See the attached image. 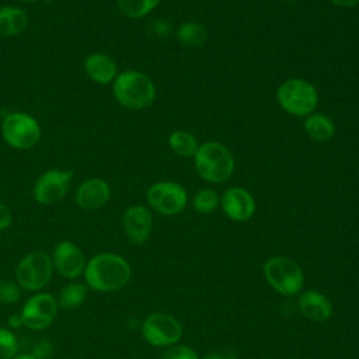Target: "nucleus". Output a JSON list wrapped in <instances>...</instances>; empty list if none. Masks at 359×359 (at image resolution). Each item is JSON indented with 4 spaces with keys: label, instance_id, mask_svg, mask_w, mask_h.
Instances as JSON below:
<instances>
[{
    "label": "nucleus",
    "instance_id": "f257e3e1",
    "mask_svg": "<svg viewBox=\"0 0 359 359\" xmlns=\"http://www.w3.org/2000/svg\"><path fill=\"white\" fill-rule=\"evenodd\" d=\"M84 279L90 289L97 292H115L122 289L130 279L128 261L112 252H101L86 264Z\"/></svg>",
    "mask_w": 359,
    "mask_h": 359
},
{
    "label": "nucleus",
    "instance_id": "f03ea898",
    "mask_svg": "<svg viewBox=\"0 0 359 359\" xmlns=\"http://www.w3.org/2000/svg\"><path fill=\"white\" fill-rule=\"evenodd\" d=\"M115 100L130 111H140L151 107L156 100V87L149 76L137 70L118 73L112 81Z\"/></svg>",
    "mask_w": 359,
    "mask_h": 359
},
{
    "label": "nucleus",
    "instance_id": "7ed1b4c3",
    "mask_svg": "<svg viewBox=\"0 0 359 359\" xmlns=\"http://www.w3.org/2000/svg\"><path fill=\"white\" fill-rule=\"evenodd\" d=\"M194 163L199 177L212 184L227 181L234 171V157L231 151L219 142H205L199 144L194 156Z\"/></svg>",
    "mask_w": 359,
    "mask_h": 359
},
{
    "label": "nucleus",
    "instance_id": "20e7f679",
    "mask_svg": "<svg viewBox=\"0 0 359 359\" xmlns=\"http://www.w3.org/2000/svg\"><path fill=\"white\" fill-rule=\"evenodd\" d=\"M278 104L283 111L294 116H307L313 114L318 104L316 87L304 79H289L276 90Z\"/></svg>",
    "mask_w": 359,
    "mask_h": 359
},
{
    "label": "nucleus",
    "instance_id": "39448f33",
    "mask_svg": "<svg viewBox=\"0 0 359 359\" xmlns=\"http://www.w3.org/2000/svg\"><path fill=\"white\" fill-rule=\"evenodd\" d=\"M264 276L269 286L283 296H296L304 285V275L300 265L283 255L271 257L265 261Z\"/></svg>",
    "mask_w": 359,
    "mask_h": 359
},
{
    "label": "nucleus",
    "instance_id": "423d86ee",
    "mask_svg": "<svg viewBox=\"0 0 359 359\" xmlns=\"http://www.w3.org/2000/svg\"><path fill=\"white\" fill-rule=\"evenodd\" d=\"M1 136L13 149L28 150L39 142L41 126L29 114L10 112L1 122Z\"/></svg>",
    "mask_w": 359,
    "mask_h": 359
},
{
    "label": "nucleus",
    "instance_id": "0eeeda50",
    "mask_svg": "<svg viewBox=\"0 0 359 359\" xmlns=\"http://www.w3.org/2000/svg\"><path fill=\"white\" fill-rule=\"evenodd\" d=\"M53 273L52 258L43 251H34L27 254L17 265L15 278L18 286L25 290L36 292L43 289Z\"/></svg>",
    "mask_w": 359,
    "mask_h": 359
},
{
    "label": "nucleus",
    "instance_id": "6e6552de",
    "mask_svg": "<svg viewBox=\"0 0 359 359\" xmlns=\"http://www.w3.org/2000/svg\"><path fill=\"white\" fill-rule=\"evenodd\" d=\"M146 199L149 206L157 213L174 216L185 209L188 195L182 185L172 181H160L147 189Z\"/></svg>",
    "mask_w": 359,
    "mask_h": 359
},
{
    "label": "nucleus",
    "instance_id": "1a4fd4ad",
    "mask_svg": "<svg viewBox=\"0 0 359 359\" xmlns=\"http://www.w3.org/2000/svg\"><path fill=\"white\" fill-rule=\"evenodd\" d=\"M142 335L151 346H172L182 337V325L171 314L151 313L142 324Z\"/></svg>",
    "mask_w": 359,
    "mask_h": 359
},
{
    "label": "nucleus",
    "instance_id": "9d476101",
    "mask_svg": "<svg viewBox=\"0 0 359 359\" xmlns=\"http://www.w3.org/2000/svg\"><path fill=\"white\" fill-rule=\"evenodd\" d=\"M57 302L52 294H34L21 309L20 317L22 320V325L34 331L45 330L55 321L57 316Z\"/></svg>",
    "mask_w": 359,
    "mask_h": 359
},
{
    "label": "nucleus",
    "instance_id": "9b49d317",
    "mask_svg": "<svg viewBox=\"0 0 359 359\" xmlns=\"http://www.w3.org/2000/svg\"><path fill=\"white\" fill-rule=\"evenodd\" d=\"M74 174L72 170H48L35 182L32 195L41 205H52L65 198Z\"/></svg>",
    "mask_w": 359,
    "mask_h": 359
},
{
    "label": "nucleus",
    "instance_id": "f8f14e48",
    "mask_svg": "<svg viewBox=\"0 0 359 359\" xmlns=\"http://www.w3.org/2000/svg\"><path fill=\"white\" fill-rule=\"evenodd\" d=\"M53 269L67 279H76L86 269V258L83 251L72 241H59L52 252Z\"/></svg>",
    "mask_w": 359,
    "mask_h": 359
},
{
    "label": "nucleus",
    "instance_id": "ddd939ff",
    "mask_svg": "<svg viewBox=\"0 0 359 359\" xmlns=\"http://www.w3.org/2000/svg\"><path fill=\"white\" fill-rule=\"evenodd\" d=\"M122 227L132 244L146 243L153 229L151 212L143 205L129 206L122 215Z\"/></svg>",
    "mask_w": 359,
    "mask_h": 359
},
{
    "label": "nucleus",
    "instance_id": "4468645a",
    "mask_svg": "<svg viewBox=\"0 0 359 359\" xmlns=\"http://www.w3.org/2000/svg\"><path fill=\"white\" fill-rule=\"evenodd\" d=\"M220 205L224 215L234 222H247L255 212V201L252 195L240 187L226 189L220 198Z\"/></svg>",
    "mask_w": 359,
    "mask_h": 359
},
{
    "label": "nucleus",
    "instance_id": "2eb2a0df",
    "mask_svg": "<svg viewBox=\"0 0 359 359\" xmlns=\"http://www.w3.org/2000/svg\"><path fill=\"white\" fill-rule=\"evenodd\" d=\"M111 188L105 180L90 178L81 182L76 191L74 202L84 210H98L108 203Z\"/></svg>",
    "mask_w": 359,
    "mask_h": 359
},
{
    "label": "nucleus",
    "instance_id": "dca6fc26",
    "mask_svg": "<svg viewBox=\"0 0 359 359\" xmlns=\"http://www.w3.org/2000/svg\"><path fill=\"white\" fill-rule=\"evenodd\" d=\"M300 313L316 323L327 321L332 314V304L330 299L318 290H306L299 296Z\"/></svg>",
    "mask_w": 359,
    "mask_h": 359
},
{
    "label": "nucleus",
    "instance_id": "f3484780",
    "mask_svg": "<svg viewBox=\"0 0 359 359\" xmlns=\"http://www.w3.org/2000/svg\"><path fill=\"white\" fill-rule=\"evenodd\" d=\"M86 74L97 84H109L118 76V67L112 57L104 53H91L84 60Z\"/></svg>",
    "mask_w": 359,
    "mask_h": 359
},
{
    "label": "nucleus",
    "instance_id": "a211bd4d",
    "mask_svg": "<svg viewBox=\"0 0 359 359\" xmlns=\"http://www.w3.org/2000/svg\"><path fill=\"white\" fill-rule=\"evenodd\" d=\"M28 25L27 13L20 7H0V35L14 36L25 31Z\"/></svg>",
    "mask_w": 359,
    "mask_h": 359
},
{
    "label": "nucleus",
    "instance_id": "6ab92c4d",
    "mask_svg": "<svg viewBox=\"0 0 359 359\" xmlns=\"http://www.w3.org/2000/svg\"><path fill=\"white\" fill-rule=\"evenodd\" d=\"M304 132L314 142H327L335 133V125L332 119L324 114H310L303 123Z\"/></svg>",
    "mask_w": 359,
    "mask_h": 359
},
{
    "label": "nucleus",
    "instance_id": "aec40b11",
    "mask_svg": "<svg viewBox=\"0 0 359 359\" xmlns=\"http://www.w3.org/2000/svg\"><path fill=\"white\" fill-rule=\"evenodd\" d=\"M87 297V286L80 282L67 283L59 293L57 306L63 310H74L80 307Z\"/></svg>",
    "mask_w": 359,
    "mask_h": 359
},
{
    "label": "nucleus",
    "instance_id": "412c9836",
    "mask_svg": "<svg viewBox=\"0 0 359 359\" xmlns=\"http://www.w3.org/2000/svg\"><path fill=\"white\" fill-rule=\"evenodd\" d=\"M177 39L180 43L189 46V48H198L202 46L208 39V32L203 25L198 22H184L177 29Z\"/></svg>",
    "mask_w": 359,
    "mask_h": 359
},
{
    "label": "nucleus",
    "instance_id": "4be33fe9",
    "mask_svg": "<svg viewBox=\"0 0 359 359\" xmlns=\"http://www.w3.org/2000/svg\"><path fill=\"white\" fill-rule=\"evenodd\" d=\"M170 149L181 157H194L199 144L196 137L185 130H175L168 137Z\"/></svg>",
    "mask_w": 359,
    "mask_h": 359
},
{
    "label": "nucleus",
    "instance_id": "5701e85b",
    "mask_svg": "<svg viewBox=\"0 0 359 359\" xmlns=\"http://www.w3.org/2000/svg\"><path fill=\"white\" fill-rule=\"evenodd\" d=\"M160 0H116L118 8L129 18H142L157 7Z\"/></svg>",
    "mask_w": 359,
    "mask_h": 359
},
{
    "label": "nucleus",
    "instance_id": "b1692460",
    "mask_svg": "<svg viewBox=\"0 0 359 359\" xmlns=\"http://www.w3.org/2000/svg\"><path fill=\"white\" fill-rule=\"evenodd\" d=\"M220 203V198L219 194L210 188H205L201 189L199 192L195 194L194 199H192V205L194 209L202 215L206 213H212Z\"/></svg>",
    "mask_w": 359,
    "mask_h": 359
},
{
    "label": "nucleus",
    "instance_id": "393cba45",
    "mask_svg": "<svg viewBox=\"0 0 359 359\" xmlns=\"http://www.w3.org/2000/svg\"><path fill=\"white\" fill-rule=\"evenodd\" d=\"M18 342L15 335L7 330L0 327V359H13L17 356Z\"/></svg>",
    "mask_w": 359,
    "mask_h": 359
},
{
    "label": "nucleus",
    "instance_id": "a878e982",
    "mask_svg": "<svg viewBox=\"0 0 359 359\" xmlns=\"http://www.w3.org/2000/svg\"><path fill=\"white\" fill-rule=\"evenodd\" d=\"M21 297L20 286L11 280L0 279V304L17 303Z\"/></svg>",
    "mask_w": 359,
    "mask_h": 359
},
{
    "label": "nucleus",
    "instance_id": "bb28decb",
    "mask_svg": "<svg viewBox=\"0 0 359 359\" xmlns=\"http://www.w3.org/2000/svg\"><path fill=\"white\" fill-rule=\"evenodd\" d=\"M160 359H199V356L187 345H172L163 352Z\"/></svg>",
    "mask_w": 359,
    "mask_h": 359
},
{
    "label": "nucleus",
    "instance_id": "cd10ccee",
    "mask_svg": "<svg viewBox=\"0 0 359 359\" xmlns=\"http://www.w3.org/2000/svg\"><path fill=\"white\" fill-rule=\"evenodd\" d=\"M13 222V215H11V210L0 202V231L6 230L7 227H10Z\"/></svg>",
    "mask_w": 359,
    "mask_h": 359
},
{
    "label": "nucleus",
    "instance_id": "c85d7f7f",
    "mask_svg": "<svg viewBox=\"0 0 359 359\" xmlns=\"http://www.w3.org/2000/svg\"><path fill=\"white\" fill-rule=\"evenodd\" d=\"M205 359H231V351L223 349V351H216L205 356Z\"/></svg>",
    "mask_w": 359,
    "mask_h": 359
},
{
    "label": "nucleus",
    "instance_id": "c756f323",
    "mask_svg": "<svg viewBox=\"0 0 359 359\" xmlns=\"http://www.w3.org/2000/svg\"><path fill=\"white\" fill-rule=\"evenodd\" d=\"M334 6H338V7H345V8H349V7H355L359 4V0H330Z\"/></svg>",
    "mask_w": 359,
    "mask_h": 359
},
{
    "label": "nucleus",
    "instance_id": "7c9ffc66",
    "mask_svg": "<svg viewBox=\"0 0 359 359\" xmlns=\"http://www.w3.org/2000/svg\"><path fill=\"white\" fill-rule=\"evenodd\" d=\"M8 325H10V327H13V328H17V327L22 325V320H21L20 314H17V316H11V317L8 318Z\"/></svg>",
    "mask_w": 359,
    "mask_h": 359
},
{
    "label": "nucleus",
    "instance_id": "2f4dec72",
    "mask_svg": "<svg viewBox=\"0 0 359 359\" xmlns=\"http://www.w3.org/2000/svg\"><path fill=\"white\" fill-rule=\"evenodd\" d=\"M13 359H38V358H35L34 355H28V353H24V355H17V356H14Z\"/></svg>",
    "mask_w": 359,
    "mask_h": 359
},
{
    "label": "nucleus",
    "instance_id": "473e14b6",
    "mask_svg": "<svg viewBox=\"0 0 359 359\" xmlns=\"http://www.w3.org/2000/svg\"><path fill=\"white\" fill-rule=\"evenodd\" d=\"M18 1H22V3H35V1H39V0H18Z\"/></svg>",
    "mask_w": 359,
    "mask_h": 359
},
{
    "label": "nucleus",
    "instance_id": "72a5a7b5",
    "mask_svg": "<svg viewBox=\"0 0 359 359\" xmlns=\"http://www.w3.org/2000/svg\"><path fill=\"white\" fill-rule=\"evenodd\" d=\"M286 1H296V0H286Z\"/></svg>",
    "mask_w": 359,
    "mask_h": 359
}]
</instances>
